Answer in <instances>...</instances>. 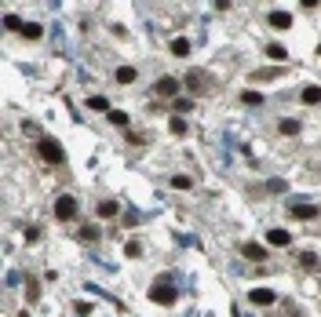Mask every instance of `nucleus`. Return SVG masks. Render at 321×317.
Listing matches in <instances>:
<instances>
[{
    "mask_svg": "<svg viewBox=\"0 0 321 317\" xmlns=\"http://www.w3.org/2000/svg\"><path fill=\"white\" fill-rule=\"evenodd\" d=\"M183 88H186L190 95H205V91H212V77H208L205 69H190L186 81H183Z\"/></svg>",
    "mask_w": 321,
    "mask_h": 317,
    "instance_id": "f257e3e1",
    "label": "nucleus"
},
{
    "mask_svg": "<svg viewBox=\"0 0 321 317\" xmlns=\"http://www.w3.org/2000/svg\"><path fill=\"white\" fill-rule=\"evenodd\" d=\"M150 299H153L157 306H172V303L179 299V288H172L168 281H157V285L150 288Z\"/></svg>",
    "mask_w": 321,
    "mask_h": 317,
    "instance_id": "f03ea898",
    "label": "nucleus"
},
{
    "mask_svg": "<svg viewBox=\"0 0 321 317\" xmlns=\"http://www.w3.org/2000/svg\"><path fill=\"white\" fill-rule=\"evenodd\" d=\"M37 153L44 157L48 164H62V161H66V153H62V146H59L55 139H40V142H37Z\"/></svg>",
    "mask_w": 321,
    "mask_h": 317,
    "instance_id": "7ed1b4c3",
    "label": "nucleus"
},
{
    "mask_svg": "<svg viewBox=\"0 0 321 317\" xmlns=\"http://www.w3.org/2000/svg\"><path fill=\"white\" fill-rule=\"evenodd\" d=\"M153 88H157V95H160V99H179L183 81H179V77H160V81H157Z\"/></svg>",
    "mask_w": 321,
    "mask_h": 317,
    "instance_id": "20e7f679",
    "label": "nucleus"
},
{
    "mask_svg": "<svg viewBox=\"0 0 321 317\" xmlns=\"http://www.w3.org/2000/svg\"><path fill=\"white\" fill-rule=\"evenodd\" d=\"M55 219H62V222H69V219H77V201L69 193H62L59 201H55Z\"/></svg>",
    "mask_w": 321,
    "mask_h": 317,
    "instance_id": "39448f33",
    "label": "nucleus"
},
{
    "mask_svg": "<svg viewBox=\"0 0 321 317\" xmlns=\"http://www.w3.org/2000/svg\"><path fill=\"white\" fill-rule=\"evenodd\" d=\"M289 215L292 219H317V204H289Z\"/></svg>",
    "mask_w": 321,
    "mask_h": 317,
    "instance_id": "423d86ee",
    "label": "nucleus"
},
{
    "mask_svg": "<svg viewBox=\"0 0 321 317\" xmlns=\"http://www.w3.org/2000/svg\"><path fill=\"white\" fill-rule=\"evenodd\" d=\"M241 255L252 259V263H263V259H266V248H263V245H256V241H248V245H241Z\"/></svg>",
    "mask_w": 321,
    "mask_h": 317,
    "instance_id": "0eeeda50",
    "label": "nucleus"
},
{
    "mask_svg": "<svg viewBox=\"0 0 321 317\" xmlns=\"http://www.w3.org/2000/svg\"><path fill=\"white\" fill-rule=\"evenodd\" d=\"M266 241H270L274 248H289L292 233H289V230H266Z\"/></svg>",
    "mask_w": 321,
    "mask_h": 317,
    "instance_id": "6e6552de",
    "label": "nucleus"
},
{
    "mask_svg": "<svg viewBox=\"0 0 321 317\" xmlns=\"http://www.w3.org/2000/svg\"><path fill=\"white\" fill-rule=\"evenodd\" d=\"M266 26H270V29H292V15H289V11H274V15L266 18Z\"/></svg>",
    "mask_w": 321,
    "mask_h": 317,
    "instance_id": "1a4fd4ad",
    "label": "nucleus"
},
{
    "mask_svg": "<svg viewBox=\"0 0 321 317\" xmlns=\"http://www.w3.org/2000/svg\"><path fill=\"white\" fill-rule=\"evenodd\" d=\"M248 299H252L256 306H270V303H274L277 295H274L270 288H252V295H248Z\"/></svg>",
    "mask_w": 321,
    "mask_h": 317,
    "instance_id": "9d476101",
    "label": "nucleus"
},
{
    "mask_svg": "<svg viewBox=\"0 0 321 317\" xmlns=\"http://www.w3.org/2000/svg\"><path fill=\"white\" fill-rule=\"evenodd\" d=\"M168 48H172V55H175V59H183V55H190V41H186V36H175V41H172Z\"/></svg>",
    "mask_w": 321,
    "mask_h": 317,
    "instance_id": "9b49d317",
    "label": "nucleus"
},
{
    "mask_svg": "<svg viewBox=\"0 0 321 317\" xmlns=\"http://www.w3.org/2000/svg\"><path fill=\"white\" fill-rule=\"evenodd\" d=\"M241 102H245V106H252V109H259L266 99H263L259 91H252V88H248V91H241Z\"/></svg>",
    "mask_w": 321,
    "mask_h": 317,
    "instance_id": "f8f14e48",
    "label": "nucleus"
},
{
    "mask_svg": "<svg viewBox=\"0 0 321 317\" xmlns=\"http://www.w3.org/2000/svg\"><path fill=\"white\" fill-rule=\"evenodd\" d=\"M303 102H307V106H317V102H321V88H317V84H307V88H303Z\"/></svg>",
    "mask_w": 321,
    "mask_h": 317,
    "instance_id": "ddd939ff",
    "label": "nucleus"
},
{
    "mask_svg": "<svg viewBox=\"0 0 321 317\" xmlns=\"http://www.w3.org/2000/svg\"><path fill=\"white\" fill-rule=\"evenodd\" d=\"M22 36H26V41H40V36H44V26L29 22V26H22Z\"/></svg>",
    "mask_w": 321,
    "mask_h": 317,
    "instance_id": "4468645a",
    "label": "nucleus"
},
{
    "mask_svg": "<svg viewBox=\"0 0 321 317\" xmlns=\"http://www.w3.org/2000/svg\"><path fill=\"white\" fill-rule=\"evenodd\" d=\"M266 59H274V62H285V59H289V51L281 48V44H266Z\"/></svg>",
    "mask_w": 321,
    "mask_h": 317,
    "instance_id": "2eb2a0df",
    "label": "nucleus"
},
{
    "mask_svg": "<svg viewBox=\"0 0 321 317\" xmlns=\"http://www.w3.org/2000/svg\"><path fill=\"white\" fill-rule=\"evenodd\" d=\"M22 26H26V22H22L19 15H11V11L4 15V29H11V33H22Z\"/></svg>",
    "mask_w": 321,
    "mask_h": 317,
    "instance_id": "dca6fc26",
    "label": "nucleus"
},
{
    "mask_svg": "<svg viewBox=\"0 0 321 317\" xmlns=\"http://www.w3.org/2000/svg\"><path fill=\"white\" fill-rule=\"evenodd\" d=\"M117 212H120V204H117V201H102V204H99V215H102V219H113Z\"/></svg>",
    "mask_w": 321,
    "mask_h": 317,
    "instance_id": "f3484780",
    "label": "nucleus"
},
{
    "mask_svg": "<svg viewBox=\"0 0 321 317\" xmlns=\"http://www.w3.org/2000/svg\"><path fill=\"white\" fill-rule=\"evenodd\" d=\"M277 132H281V135H296V132H299V121H292V117H285V121L277 124Z\"/></svg>",
    "mask_w": 321,
    "mask_h": 317,
    "instance_id": "a211bd4d",
    "label": "nucleus"
},
{
    "mask_svg": "<svg viewBox=\"0 0 321 317\" xmlns=\"http://www.w3.org/2000/svg\"><path fill=\"white\" fill-rule=\"evenodd\" d=\"M132 81H135V69L132 66H120L117 69V84H132Z\"/></svg>",
    "mask_w": 321,
    "mask_h": 317,
    "instance_id": "6ab92c4d",
    "label": "nucleus"
},
{
    "mask_svg": "<svg viewBox=\"0 0 321 317\" xmlns=\"http://www.w3.org/2000/svg\"><path fill=\"white\" fill-rule=\"evenodd\" d=\"M106 117H110V124H117V128H128V113H120V109H110Z\"/></svg>",
    "mask_w": 321,
    "mask_h": 317,
    "instance_id": "aec40b11",
    "label": "nucleus"
},
{
    "mask_svg": "<svg viewBox=\"0 0 321 317\" xmlns=\"http://www.w3.org/2000/svg\"><path fill=\"white\" fill-rule=\"evenodd\" d=\"M88 109H99V113H110V102H106L102 95H92V99H88Z\"/></svg>",
    "mask_w": 321,
    "mask_h": 317,
    "instance_id": "412c9836",
    "label": "nucleus"
},
{
    "mask_svg": "<svg viewBox=\"0 0 321 317\" xmlns=\"http://www.w3.org/2000/svg\"><path fill=\"white\" fill-rule=\"evenodd\" d=\"M299 266H303V270H317V255H314V252H303V255H299Z\"/></svg>",
    "mask_w": 321,
    "mask_h": 317,
    "instance_id": "4be33fe9",
    "label": "nucleus"
},
{
    "mask_svg": "<svg viewBox=\"0 0 321 317\" xmlns=\"http://www.w3.org/2000/svg\"><path fill=\"white\" fill-rule=\"evenodd\" d=\"M168 128H172V135H186V121H183V117H172Z\"/></svg>",
    "mask_w": 321,
    "mask_h": 317,
    "instance_id": "5701e85b",
    "label": "nucleus"
},
{
    "mask_svg": "<svg viewBox=\"0 0 321 317\" xmlns=\"http://www.w3.org/2000/svg\"><path fill=\"white\" fill-rule=\"evenodd\" d=\"M172 186H175V190H190L193 179H190V175H172Z\"/></svg>",
    "mask_w": 321,
    "mask_h": 317,
    "instance_id": "b1692460",
    "label": "nucleus"
},
{
    "mask_svg": "<svg viewBox=\"0 0 321 317\" xmlns=\"http://www.w3.org/2000/svg\"><path fill=\"white\" fill-rule=\"evenodd\" d=\"M190 106H193V99H175V102H172L175 113H190Z\"/></svg>",
    "mask_w": 321,
    "mask_h": 317,
    "instance_id": "393cba45",
    "label": "nucleus"
},
{
    "mask_svg": "<svg viewBox=\"0 0 321 317\" xmlns=\"http://www.w3.org/2000/svg\"><path fill=\"white\" fill-rule=\"evenodd\" d=\"M124 255H128V259H139V255H142V245H139V241H128Z\"/></svg>",
    "mask_w": 321,
    "mask_h": 317,
    "instance_id": "a878e982",
    "label": "nucleus"
},
{
    "mask_svg": "<svg viewBox=\"0 0 321 317\" xmlns=\"http://www.w3.org/2000/svg\"><path fill=\"white\" fill-rule=\"evenodd\" d=\"M26 299H29V303H37V299H40V285H37V281H29V285H26Z\"/></svg>",
    "mask_w": 321,
    "mask_h": 317,
    "instance_id": "bb28decb",
    "label": "nucleus"
},
{
    "mask_svg": "<svg viewBox=\"0 0 321 317\" xmlns=\"http://www.w3.org/2000/svg\"><path fill=\"white\" fill-rule=\"evenodd\" d=\"M270 77H277V69H256V73H252V81L259 84V81H270Z\"/></svg>",
    "mask_w": 321,
    "mask_h": 317,
    "instance_id": "cd10ccee",
    "label": "nucleus"
},
{
    "mask_svg": "<svg viewBox=\"0 0 321 317\" xmlns=\"http://www.w3.org/2000/svg\"><path fill=\"white\" fill-rule=\"evenodd\" d=\"M80 237H84V241H99V230L88 226V230H80Z\"/></svg>",
    "mask_w": 321,
    "mask_h": 317,
    "instance_id": "c85d7f7f",
    "label": "nucleus"
},
{
    "mask_svg": "<svg viewBox=\"0 0 321 317\" xmlns=\"http://www.w3.org/2000/svg\"><path fill=\"white\" fill-rule=\"evenodd\" d=\"M26 241H40V226H29L26 230Z\"/></svg>",
    "mask_w": 321,
    "mask_h": 317,
    "instance_id": "c756f323",
    "label": "nucleus"
},
{
    "mask_svg": "<svg viewBox=\"0 0 321 317\" xmlns=\"http://www.w3.org/2000/svg\"><path fill=\"white\" fill-rule=\"evenodd\" d=\"M299 4H303V8H317V0H299Z\"/></svg>",
    "mask_w": 321,
    "mask_h": 317,
    "instance_id": "7c9ffc66",
    "label": "nucleus"
},
{
    "mask_svg": "<svg viewBox=\"0 0 321 317\" xmlns=\"http://www.w3.org/2000/svg\"><path fill=\"white\" fill-rule=\"evenodd\" d=\"M317 55H321V48H317Z\"/></svg>",
    "mask_w": 321,
    "mask_h": 317,
    "instance_id": "2f4dec72",
    "label": "nucleus"
}]
</instances>
